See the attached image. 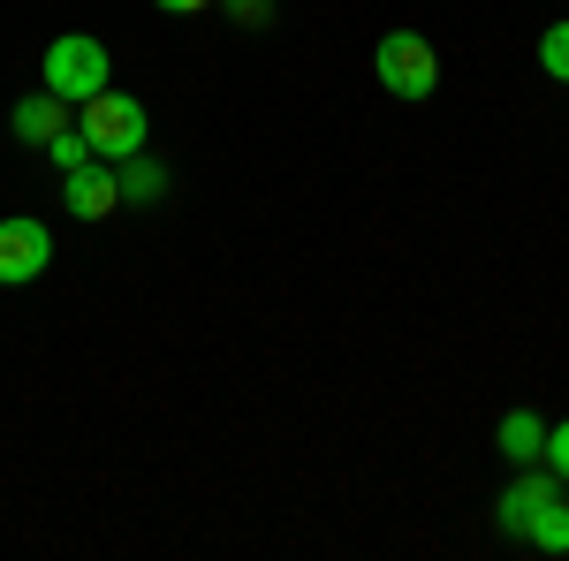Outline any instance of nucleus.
I'll return each instance as SVG.
<instances>
[{"label": "nucleus", "mask_w": 569, "mask_h": 561, "mask_svg": "<svg viewBox=\"0 0 569 561\" xmlns=\"http://www.w3.org/2000/svg\"><path fill=\"white\" fill-rule=\"evenodd\" d=\"M77 130H84V144H91V160H130V152H144V107H137L130 91H91L84 99V114H77Z\"/></svg>", "instance_id": "obj_1"}, {"label": "nucleus", "mask_w": 569, "mask_h": 561, "mask_svg": "<svg viewBox=\"0 0 569 561\" xmlns=\"http://www.w3.org/2000/svg\"><path fill=\"white\" fill-rule=\"evenodd\" d=\"M114 84V69H107V46L84 39V31H61V39L46 46V91H61L69 107H84L91 91Z\"/></svg>", "instance_id": "obj_2"}, {"label": "nucleus", "mask_w": 569, "mask_h": 561, "mask_svg": "<svg viewBox=\"0 0 569 561\" xmlns=\"http://www.w3.org/2000/svg\"><path fill=\"white\" fill-rule=\"evenodd\" d=\"M372 77L395 91V99H433L440 91V53L418 31H388L372 46Z\"/></svg>", "instance_id": "obj_3"}, {"label": "nucleus", "mask_w": 569, "mask_h": 561, "mask_svg": "<svg viewBox=\"0 0 569 561\" xmlns=\"http://www.w3.org/2000/svg\"><path fill=\"white\" fill-rule=\"evenodd\" d=\"M46 266H53V228L31 213L0 220V289H31Z\"/></svg>", "instance_id": "obj_4"}, {"label": "nucleus", "mask_w": 569, "mask_h": 561, "mask_svg": "<svg viewBox=\"0 0 569 561\" xmlns=\"http://www.w3.org/2000/svg\"><path fill=\"white\" fill-rule=\"evenodd\" d=\"M555 501H562V485H555V471H531V478H517V485H509V493L493 501V523H501L509 539H525V531H531L539 517H547Z\"/></svg>", "instance_id": "obj_5"}, {"label": "nucleus", "mask_w": 569, "mask_h": 561, "mask_svg": "<svg viewBox=\"0 0 569 561\" xmlns=\"http://www.w3.org/2000/svg\"><path fill=\"white\" fill-rule=\"evenodd\" d=\"M61 198H69V213L77 220H107L122 206V182H114V160H84V168L61 174Z\"/></svg>", "instance_id": "obj_6"}, {"label": "nucleus", "mask_w": 569, "mask_h": 561, "mask_svg": "<svg viewBox=\"0 0 569 561\" xmlns=\"http://www.w3.org/2000/svg\"><path fill=\"white\" fill-rule=\"evenodd\" d=\"M8 130L23 137V144H53V137L69 130V99L61 91H31V99H16V114H8Z\"/></svg>", "instance_id": "obj_7"}, {"label": "nucleus", "mask_w": 569, "mask_h": 561, "mask_svg": "<svg viewBox=\"0 0 569 561\" xmlns=\"http://www.w3.org/2000/svg\"><path fill=\"white\" fill-rule=\"evenodd\" d=\"M114 182H122V206H160V198H168V168L144 160V152H130V160L114 168Z\"/></svg>", "instance_id": "obj_8"}, {"label": "nucleus", "mask_w": 569, "mask_h": 561, "mask_svg": "<svg viewBox=\"0 0 569 561\" xmlns=\"http://www.w3.org/2000/svg\"><path fill=\"white\" fill-rule=\"evenodd\" d=\"M501 455H509V463H539V455H547V425H539L531 410H509V418H501Z\"/></svg>", "instance_id": "obj_9"}, {"label": "nucleus", "mask_w": 569, "mask_h": 561, "mask_svg": "<svg viewBox=\"0 0 569 561\" xmlns=\"http://www.w3.org/2000/svg\"><path fill=\"white\" fill-rule=\"evenodd\" d=\"M525 539L539 547V554H569V501H555V509H547V517L531 523Z\"/></svg>", "instance_id": "obj_10"}, {"label": "nucleus", "mask_w": 569, "mask_h": 561, "mask_svg": "<svg viewBox=\"0 0 569 561\" xmlns=\"http://www.w3.org/2000/svg\"><path fill=\"white\" fill-rule=\"evenodd\" d=\"M539 69H547L555 84H569V23H547V39H539Z\"/></svg>", "instance_id": "obj_11"}, {"label": "nucleus", "mask_w": 569, "mask_h": 561, "mask_svg": "<svg viewBox=\"0 0 569 561\" xmlns=\"http://www.w3.org/2000/svg\"><path fill=\"white\" fill-rule=\"evenodd\" d=\"M46 160H53V168H61V174H69V168H84V160H91L84 130H61V137H53V144H46Z\"/></svg>", "instance_id": "obj_12"}, {"label": "nucleus", "mask_w": 569, "mask_h": 561, "mask_svg": "<svg viewBox=\"0 0 569 561\" xmlns=\"http://www.w3.org/2000/svg\"><path fill=\"white\" fill-rule=\"evenodd\" d=\"M539 463H547L555 478H569V418H562V425H547V455H539Z\"/></svg>", "instance_id": "obj_13"}, {"label": "nucleus", "mask_w": 569, "mask_h": 561, "mask_svg": "<svg viewBox=\"0 0 569 561\" xmlns=\"http://www.w3.org/2000/svg\"><path fill=\"white\" fill-rule=\"evenodd\" d=\"M228 8H236V23H266V16H273L266 0H228Z\"/></svg>", "instance_id": "obj_14"}, {"label": "nucleus", "mask_w": 569, "mask_h": 561, "mask_svg": "<svg viewBox=\"0 0 569 561\" xmlns=\"http://www.w3.org/2000/svg\"><path fill=\"white\" fill-rule=\"evenodd\" d=\"M152 8H168V16H198V8H213V0H152Z\"/></svg>", "instance_id": "obj_15"}]
</instances>
